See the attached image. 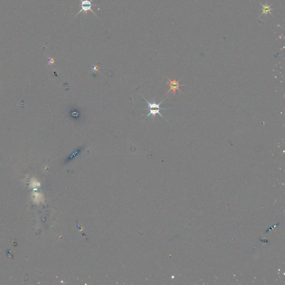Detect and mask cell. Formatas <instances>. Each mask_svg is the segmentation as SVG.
Returning a JSON list of instances; mask_svg holds the SVG:
<instances>
[{
	"label": "cell",
	"instance_id": "1",
	"mask_svg": "<svg viewBox=\"0 0 285 285\" xmlns=\"http://www.w3.org/2000/svg\"><path fill=\"white\" fill-rule=\"evenodd\" d=\"M80 1L81 2V4H80L81 10L80 11L74 16V17H77V16H78V15L80 14L82 12H84L85 15H87V12L88 11H91L95 16H97V17H98V16L96 15V14H95L94 12L92 11L91 9V7L92 6H97V5H92L91 4V2L93 0H80Z\"/></svg>",
	"mask_w": 285,
	"mask_h": 285
},
{
	"label": "cell",
	"instance_id": "6",
	"mask_svg": "<svg viewBox=\"0 0 285 285\" xmlns=\"http://www.w3.org/2000/svg\"><path fill=\"white\" fill-rule=\"evenodd\" d=\"M91 69H92V72H97V71H99V66H97V65H94V66H92V67Z\"/></svg>",
	"mask_w": 285,
	"mask_h": 285
},
{
	"label": "cell",
	"instance_id": "4",
	"mask_svg": "<svg viewBox=\"0 0 285 285\" xmlns=\"http://www.w3.org/2000/svg\"><path fill=\"white\" fill-rule=\"evenodd\" d=\"M148 110L149 111V113L147 115V117H148L150 115H152L153 116L154 118H155V117H156V114H158L159 115L160 117H162V118H163V116L162 115L160 112V109H148Z\"/></svg>",
	"mask_w": 285,
	"mask_h": 285
},
{
	"label": "cell",
	"instance_id": "7",
	"mask_svg": "<svg viewBox=\"0 0 285 285\" xmlns=\"http://www.w3.org/2000/svg\"><path fill=\"white\" fill-rule=\"evenodd\" d=\"M55 62V60L54 58H49V65L54 64Z\"/></svg>",
	"mask_w": 285,
	"mask_h": 285
},
{
	"label": "cell",
	"instance_id": "5",
	"mask_svg": "<svg viewBox=\"0 0 285 285\" xmlns=\"http://www.w3.org/2000/svg\"><path fill=\"white\" fill-rule=\"evenodd\" d=\"M261 6H262V10H263V12H262V14H266V13H267V12H269L270 14L272 15L271 11L272 9V8L271 7V6H268V5H261Z\"/></svg>",
	"mask_w": 285,
	"mask_h": 285
},
{
	"label": "cell",
	"instance_id": "3",
	"mask_svg": "<svg viewBox=\"0 0 285 285\" xmlns=\"http://www.w3.org/2000/svg\"><path fill=\"white\" fill-rule=\"evenodd\" d=\"M144 100L147 102V103L148 104V108L146 109V110H148V109H160V110H166V109H166V108H162L160 107V104L162 103V102H163V100H162L161 102H160L159 104H157L156 102H155V99H154V102L153 103H151L149 101H148V100H147L146 99H144Z\"/></svg>",
	"mask_w": 285,
	"mask_h": 285
},
{
	"label": "cell",
	"instance_id": "2",
	"mask_svg": "<svg viewBox=\"0 0 285 285\" xmlns=\"http://www.w3.org/2000/svg\"><path fill=\"white\" fill-rule=\"evenodd\" d=\"M166 78L167 79V80H168V82H167V84L169 85V86L170 89H169V90L167 92V93L165 94V95H167L168 93V92H169L171 90L173 91L174 95H175V94H176V90H178L181 92V93H183V92L181 91V90H180L179 87H180V86H183L184 85L183 84L180 85V84H179V81H180L181 79H180V80H179L178 81H177L176 80H175V79H174L173 80H171L170 79H169L168 78Z\"/></svg>",
	"mask_w": 285,
	"mask_h": 285
}]
</instances>
